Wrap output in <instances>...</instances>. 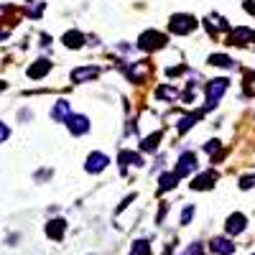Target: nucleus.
Instances as JSON below:
<instances>
[{
	"label": "nucleus",
	"mask_w": 255,
	"mask_h": 255,
	"mask_svg": "<svg viewBox=\"0 0 255 255\" xmlns=\"http://www.w3.org/2000/svg\"><path fill=\"white\" fill-rule=\"evenodd\" d=\"M248 41H255V31L250 28H235L230 33V44H248Z\"/></svg>",
	"instance_id": "obj_13"
},
{
	"label": "nucleus",
	"mask_w": 255,
	"mask_h": 255,
	"mask_svg": "<svg viewBox=\"0 0 255 255\" xmlns=\"http://www.w3.org/2000/svg\"><path fill=\"white\" fill-rule=\"evenodd\" d=\"M51 72V61L49 59H38L33 67H28V77L31 79H41V77H46Z\"/></svg>",
	"instance_id": "obj_9"
},
{
	"label": "nucleus",
	"mask_w": 255,
	"mask_h": 255,
	"mask_svg": "<svg viewBox=\"0 0 255 255\" xmlns=\"http://www.w3.org/2000/svg\"><path fill=\"white\" fill-rule=\"evenodd\" d=\"M191 217H194V207H186V209L181 212V225H189Z\"/></svg>",
	"instance_id": "obj_25"
},
{
	"label": "nucleus",
	"mask_w": 255,
	"mask_h": 255,
	"mask_svg": "<svg viewBox=\"0 0 255 255\" xmlns=\"http://www.w3.org/2000/svg\"><path fill=\"white\" fill-rule=\"evenodd\" d=\"M61 41H64V46H69V49H79V46L84 44V33H79V31H69V33H64V36H61Z\"/></svg>",
	"instance_id": "obj_17"
},
{
	"label": "nucleus",
	"mask_w": 255,
	"mask_h": 255,
	"mask_svg": "<svg viewBox=\"0 0 255 255\" xmlns=\"http://www.w3.org/2000/svg\"><path fill=\"white\" fill-rule=\"evenodd\" d=\"M245 225H248L245 215L235 212V215H230V217H227V225H225V230H227V235H240V232L245 230Z\"/></svg>",
	"instance_id": "obj_7"
},
{
	"label": "nucleus",
	"mask_w": 255,
	"mask_h": 255,
	"mask_svg": "<svg viewBox=\"0 0 255 255\" xmlns=\"http://www.w3.org/2000/svg\"><path fill=\"white\" fill-rule=\"evenodd\" d=\"M240 186H243V189H250V186H255V176H245Z\"/></svg>",
	"instance_id": "obj_28"
},
{
	"label": "nucleus",
	"mask_w": 255,
	"mask_h": 255,
	"mask_svg": "<svg viewBox=\"0 0 255 255\" xmlns=\"http://www.w3.org/2000/svg\"><path fill=\"white\" fill-rule=\"evenodd\" d=\"M108 163H110L108 156L100 153V151H95V153L87 156V161H84V168H87L90 174H100V171H105V168H108Z\"/></svg>",
	"instance_id": "obj_5"
},
{
	"label": "nucleus",
	"mask_w": 255,
	"mask_h": 255,
	"mask_svg": "<svg viewBox=\"0 0 255 255\" xmlns=\"http://www.w3.org/2000/svg\"><path fill=\"white\" fill-rule=\"evenodd\" d=\"M51 118L56 120V123H67L69 118H72V108H69V102H56L54 105V110H51Z\"/></svg>",
	"instance_id": "obj_12"
},
{
	"label": "nucleus",
	"mask_w": 255,
	"mask_h": 255,
	"mask_svg": "<svg viewBox=\"0 0 255 255\" xmlns=\"http://www.w3.org/2000/svg\"><path fill=\"white\" fill-rule=\"evenodd\" d=\"M100 77V67H79L72 72L74 82H87V79H97Z\"/></svg>",
	"instance_id": "obj_11"
},
{
	"label": "nucleus",
	"mask_w": 255,
	"mask_h": 255,
	"mask_svg": "<svg viewBox=\"0 0 255 255\" xmlns=\"http://www.w3.org/2000/svg\"><path fill=\"white\" fill-rule=\"evenodd\" d=\"M158 100H176V90L174 87H158Z\"/></svg>",
	"instance_id": "obj_23"
},
{
	"label": "nucleus",
	"mask_w": 255,
	"mask_h": 255,
	"mask_svg": "<svg viewBox=\"0 0 255 255\" xmlns=\"http://www.w3.org/2000/svg\"><path fill=\"white\" fill-rule=\"evenodd\" d=\"M204 26H207V31H209L212 36H217V31L230 28V26H227V20H225V18H220V15H209V18L204 20Z\"/></svg>",
	"instance_id": "obj_15"
},
{
	"label": "nucleus",
	"mask_w": 255,
	"mask_h": 255,
	"mask_svg": "<svg viewBox=\"0 0 255 255\" xmlns=\"http://www.w3.org/2000/svg\"><path fill=\"white\" fill-rule=\"evenodd\" d=\"M197 28V18L194 15H186V13H176L171 20H168V31L171 33H179V36H186Z\"/></svg>",
	"instance_id": "obj_1"
},
{
	"label": "nucleus",
	"mask_w": 255,
	"mask_h": 255,
	"mask_svg": "<svg viewBox=\"0 0 255 255\" xmlns=\"http://www.w3.org/2000/svg\"><path fill=\"white\" fill-rule=\"evenodd\" d=\"M0 90H5V82H0Z\"/></svg>",
	"instance_id": "obj_31"
},
{
	"label": "nucleus",
	"mask_w": 255,
	"mask_h": 255,
	"mask_svg": "<svg viewBox=\"0 0 255 255\" xmlns=\"http://www.w3.org/2000/svg\"><path fill=\"white\" fill-rule=\"evenodd\" d=\"M130 255H151V245H148V240H135L133 248H130Z\"/></svg>",
	"instance_id": "obj_20"
},
{
	"label": "nucleus",
	"mask_w": 255,
	"mask_h": 255,
	"mask_svg": "<svg viewBox=\"0 0 255 255\" xmlns=\"http://www.w3.org/2000/svg\"><path fill=\"white\" fill-rule=\"evenodd\" d=\"M158 140H161V133H153V135L143 138V143H140V151H145V153H153L156 148H158Z\"/></svg>",
	"instance_id": "obj_18"
},
{
	"label": "nucleus",
	"mask_w": 255,
	"mask_h": 255,
	"mask_svg": "<svg viewBox=\"0 0 255 255\" xmlns=\"http://www.w3.org/2000/svg\"><path fill=\"white\" fill-rule=\"evenodd\" d=\"M176 181H179V176H176V174H163V176H161V186H158V189H161V191H168V189H174V186H176Z\"/></svg>",
	"instance_id": "obj_22"
},
{
	"label": "nucleus",
	"mask_w": 255,
	"mask_h": 255,
	"mask_svg": "<svg viewBox=\"0 0 255 255\" xmlns=\"http://www.w3.org/2000/svg\"><path fill=\"white\" fill-rule=\"evenodd\" d=\"M64 230H67V222H64V220H51L46 225V235L51 240H61L64 238Z\"/></svg>",
	"instance_id": "obj_14"
},
{
	"label": "nucleus",
	"mask_w": 255,
	"mask_h": 255,
	"mask_svg": "<svg viewBox=\"0 0 255 255\" xmlns=\"http://www.w3.org/2000/svg\"><path fill=\"white\" fill-rule=\"evenodd\" d=\"M10 135V130H8V125H3V123H0V143H3L5 138Z\"/></svg>",
	"instance_id": "obj_27"
},
{
	"label": "nucleus",
	"mask_w": 255,
	"mask_h": 255,
	"mask_svg": "<svg viewBox=\"0 0 255 255\" xmlns=\"http://www.w3.org/2000/svg\"><path fill=\"white\" fill-rule=\"evenodd\" d=\"M181 255H204V250H202V245H199V243H194V245H189Z\"/></svg>",
	"instance_id": "obj_24"
},
{
	"label": "nucleus",
	"mask_w": 255,
	"mask_h": 255,
	"mask_svg": "<svg viewBox=\"0 0 255 255\" xmlns=\"http://www.w3.org/2000/svg\"><path fill=\"white\" fill-rule=\"evenodd\" d=\"M204 151H207V153H212V156H215V153L220 151V140H209V143L204 145Z\"/></svg>",
	"instance_id": "obj_26"
},
{
	"label": "nucleus",
	"mask_w": 255,
	"mask_h": 255,
	"mask_svg": "<svg viewBox=\"0 0 255 255\" xmlns=\"http://www.w3.org/2000/svg\"><path fill=\"white\" fill-rule=\"evenodd\" d=\"M202 118V113H191V115H186V118H181V123H179V133H186L191 125H194L197 120Z\"/></svg>",
	"instance_id": "obj_19"
},
{
	"label": "nucleus",
	"mask_w": 255,
	"mask_h": 255,
	"mask_svg": "<svg viewBox=\"0 0 255 255\" xmlns=\"http://www.w3.org/2000/svg\"><path fill=\"white\" fill-rule=\"evenodd\" d=\"M209 250L215 255H232L235 253V245H232V240H227V238H215L209 243Z\"/></svg>",
	"instance_id": "obj_8"
},
{
	"label": "nucleus",
	"mask_w": 255,
	"mask_h": 255,
	"mask_svg": "<svg viewBox=\"0 0 255 255\" xmlns=\"http://www.w3.org/2000/svg\"><path fill=\"white\" fill-rule=\"evenodd\" d=\"M227 87H230V79H225V77L207 82V110H212L220 102V97L227 92Z\"/></svg>",
	"instance_id": "obj_2"
},
{
	"label": "nucleus",
	"mask_w": 255,
	"mask_h": 255,
	"mask_svg": "<svg viewBox=\"0 0 255 255\" xmlns=\"http://www.w3.org/2000/svg\"><path fill=\"white\" fill-rule=\"evenodd\" d=\"M143 51H158V49H163L166 46V36L163 33H158V31H145L143 36H140V44H138Z\"/></svg>",
	"instance_id": "obj_3"
},
{
	"label": "nucleus",
	"mask_w": 255,
	"mask_h": 255,
	"mask_svg": "<svg viewBox=\"0 0 255 255\" xmlns=\"http://www.w3.org/2000/svg\"><path fill=\"white\" fill-rule=\"evenodd\" d=\"M245 10H250V13L255 15V3H250V0H248V3H245Z\"/></svg>",
	"instance_id": "obj_29"
},
{
	"label": "nucleus",
	"mask_w": 255,
	"mask_h": 255,
	"mask_svg": "<svg viewBox=\"0 0 255 255\" xmlns=\"http://www.w3.org/2000/svg\"><path fill=\"white\" fill-rule=\"evenodd\" d=\"M3 38H8V31H5V28H0V41H3Z\"/></svg>",
	"instance_id": "obj_30"
},
{
	"label": "nucleus",
	"mask_w": 255,
	"mask_h": 255,
	"mask_svg": "<svg viewBox=\"0 0 255 255\" xmlns=\"http://www.w3.org/2000/svg\"><path fill=\"white\" fill-rule=\"evenodd\" d=\"M215 181H217V174H215V171H207V174H202V176H197L194 181H191V189L204 191V189H212V186H215Z\"/></svg>",
	"instance_id": "obj_10"
},
{
	"label": "nucleus",
	"mask_w": 255,
	"mask_h": 255,
	"mask_svg": "<svg viewBox=\"0 0 255 255\" xmlns=\"http://www.w3.org/2000/svg\"><path fill=\"white\" fill-rule=\"evenodd\" d=\"M209 64H212V67H232V59L230 56H225V54H212L209 56Z\"/></svg>",
	"instance_id": "obj_21"
},
{
	"label": "nucleus",
	"mask_w": 255,
	"mask_h": 255,
	"mask_svg": "<svg viewBox=\"0 0 255 255\" xmlns=\"http://www.w3.org/2000/svg\"><path fill=\"white\" fill-rule=\"evenodd\" d=\"M197 171V156L194 153H181V158H179V163H176V176L179 179H184V176H189V174H194Z\"/></svg>",
	"instance_id": "obj_4"
},
{
	"label": "nucleus",
	"mask_w": 255,
	"mask_h": 255,
	"mask_svg": "<svg viewBox=\"0 0 255 255\" xmlns=\"http://www.w3.org/2000/svg\"><path fill=\"white\" fill-rule=\"evenodd\" d=\"M118 161H120V166H123V171H125V166H143L140 153H133V151H120Z\"/></svg>",
	"instance_id": "obj_16"
},
{
	"label": "nucleus",
	"mask_w": 255,
	"mask_h": 255,
	"mask_svg": "<svg viewBox=\"0 0 255 255\" xmlns=\"http://www.w3.org/2000/svg\"><path fill=\"white\" fill-rule=\"evenodd\" d=\"M67 128H69L72 135H84V133L90 130V120L84 118V115H72V118L67 120Z\"/></svg>",
	"instance_id": "obj_6"
}]
</instances>
